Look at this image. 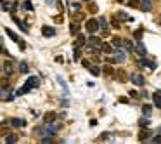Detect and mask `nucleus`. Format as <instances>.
Listing matches in <instances>:
<instances>
[{"mask_svg": "<svg viewBox=\"0 0 161 144\" xmlns=\"http://www.w3.org/2000/svg\"><path fill=\"white\" fill-rule=\"evenodd\" d=\"M54 21H56V23H57V25H61V23H62V21H64V17H62V16H61V14H59V16H56V17H54Z\"/></svg>", "mask_w": 161, "mask_h": 144, "instance_id": "obj_38", "label": "nucleus"}, {"mask_svg": "<svg viewBox=\"0 0 161 144\" xmlns=\"http://www.w3.org/2000/svg\"><path fill=\"white\" fill-rule=\"evenodd\" d=\"M133 36H135L137 40H142V36H144V30H137V31L133 33Z\"/></svg>", "mask_w": 161, "mask_h": 144, "instance_id": "obj_31", "label": "nucleus"}, {"mask_svg": "<svg viewBox=\"0 0 161 144\" xmlns=\"http://www.w3.org/2000/svg\"><path fill=\"white\" fill-rule=\"evenodd\" d=\"M88 70H90V73L94 75V76H99V75H101V70H99L97 66H92V64H90V68H88Z\"/></svg>", "mask_w": 161, "mask_h": 144, "instance_id": "obj_29", "label": "nucleus"}, {"mask_svg": "<svg viewBox=\"0 0 161 144\" xmlns=\"http://www.w3.org/2000/svg\"><path fill=\"white\" fill-rule=\"evenodd\" d=\"M130 96H132V97H139V94H137L135 90H130Z\"/></svg>", "mask_w": 161, "mask_h": 144, "instance_id": "obj_48", "label": "nucleus"}, {"mask_svg": "<svg viewBox=\"0 0 161 144\" xmlns=\"http://www.w3.org/2000/svg\"><path fill=\"white\" fill-rule=\"evenodd\" d=\"M159 25H161V19H159Z\"/></svg>", "mask_w": 161, "mask_h": 144, "instance_id": "obj_50", "label": "nucleus"}, {"mask_svg": "<svg viewBox=\"0 0 161 144\" xmlns=\"http://www.w3.org/2000/svg\"><path fill=\"white\" fill-rule=\"evenodd\" d=\"M11 125L16 127V129H19V127H25V125H26V121H25V120H21V118H12V120H11Z\"/></svg>", "mask_w": 161, "mask_h": 144, "instance_id": "obj_12", "label": "nucleus"}, {"mask_svg": "<svg viewBox=\"0 0 161 144\" xmlns=\"http://www.w3.org/2000/svg\"><path fill=\"white\" fill-rule=\"evenodd\" d=\"M120 102H123V104H128V97L121 96V97H120Z\"/></svg>", "mask_w": 161, "mask_h": 144, "instance_id": "obj_44", "label": "nucleus"}, {"mask_svg": "<svg viewBox=\"0 0 161 144\" xmlns=\"http://www.w3.org/2000/svg\"><path fill=\"white\" fill-rule=\"evenodd\" d=\"M132 50H135V52H137V54H139L140 57H144V56L147 54V50H146V47H144V44L140 42V40H139V44H137V45H135V47H133Z\"/></svg>", "mask_w": 161, "mask_h": 144, "instance_id": "obj_6", "label": "nucleus"}, {"mask_svg": "<svg viewBox=\"0 0 161 144\" xmlns=\"http://www.w3.org/2000/svg\"><path fill=\"white\" fill-rule=\"evenodd\" d=\"M101 71H102V73L106 75V76H113V75H114V70H113L111 66H104V68H102Z\"/></svg>", "mask_w": 161, "mask_h": 144, "instance_id": "obj_21", "label": "nucleus"}, {"mask_svg": "<svg viewBox=\"0 0 161 144\" xmlns=\"http://www.w3.org/2000/svg\"><path fill=\"white\" fill-rule=\"evenodd\" d=\"M42 35L47 36V38H50V36L56 35V30H54L52 26H43V28H42Z\"/></svg>", "mask_w": 161, "mask_h": 144, "instance_id": "obj_8", "label": "nucleus"}, {"mask_svg": "<svg viewBox=\"0 0 161 144\" xmlns=\"http://www.w3.org/2000/svg\"><path fill=\"white\" fill-rule=\"evenodd\" d=\"M23 7H25L26 11H33V4L30 2V0H25V4H23Z\"/></svg>", "mask_w": 161, "mask_h": 144, "instance_id": "obj_32", "label": "nucleus"}, {"mask_svg": "<svg viewBox=\"0 0 161 144\" xmlns=\"http://www.w3.org/2000/svg\"><path fill=\"white\" fill-rule=\"evenodd\" d=\"M83 17H85V14H83V12H76V14H75V21H81Z\"/></svg>", "mask_w": 161, "mask_h": 144, "instance_id": "obj_36", "label": "nucleus"}, {"mask_svg": "<svg viewBox=\"0 0 161 144\" xmlns=\"http://www.w3.org/2000/svg\"><path fill=\"white\" fill-rule=\"evenodd\" d=\"M0 2H2V0H0Z\"/></svg>", "mask_w": 161, "mask_h": 144, "instance_id": "obj_52", "label": "nucleus"}, {"mask_svg": "<svg viewBox=\"0 0 161 144\" xmlns=\"http://www.w3.org/2000/svg\"><path fill=\"white\" fill-rule=\"evenodd\" d=\"M114 76H116L120 82H127L128 80V75H127V70H123V68H120V70H116V73H114Z\"/></svg>", "mask_w": 161, "mask_h": 144, "instance_id": "obj_7", "label": "nucleus"}, {"mask_svg": "<svg viewBox=\"0 0 161 144\" xmlns=\"http://www.w3.org/2000/svg\"><path fill=\"white\" fill-rule=\"evenodd\" d=\"M12 21H14V23H16V25H17V26H19V28H21L23 31H25V33H28V31H30V30H28V26H26L25 23H23L21 19L17 17V16H12Z\"/></svg>", "mask_w": 161, "mask_h": 144, "instance_id": "obj_9", "label": "nucleus"}, {"mask_svg": "<svg viewBox=\"0 0 161 144\" xmlns=\"http://www.w3.org/2000/svg\"><path fill=\"white\" fill-rule=\"evenodd\" d=\"M85 28H87V31H88L90 35L97 33V31H99V23H97V19H88V21L85 23Z\"/></svg>", "mask_w": 161, "mask_h": 144, "instance_id": "obj_2", "label": "nucleus"}, {"mask_svg": "<svg viewBox=\"0 0 161 144\" xmlns=\"http://www.w3.org/2000/svg\"><path fill=\"white\" fill-rule=\"evenodd\" d=\"M85 44H87V38H85L81 33H78V35H76V40H75V45L80 49V47H83Z\"/></svg>", "mask_w": 161, "mask_h": 144, "instance_id": "obj_10", "label": "nucleus"}, {"mask_svg": "<svg viewBox=\"0 0 161 144\" xmlns=\"http://www.w3.org/2000/svg\"><path fill=\"white\" fill-rule=\"evenodd\" d=\"M17 44H19V49H21V50H25V49H26V42H23V40H17Z\"/></svg>", "mask_w": 161, "mask_h": 144, "instance_id": "obj_39", "label": "nucleus"}, {"mask_svg": "<svg viewBox=\"0 0 161 144\" xmlns=\"http://www.w3.org/2000/svg\"><path fill=\"white\" fill-rule=\"evenodd\" d=\"M97 23H99V26H102V28H107V21H106L104 17H101V19H99Z\"/></svg>", "mask_w": 161, "mask_h": 144, "instance_id": "obj_37", "label": "nucleus"}, {"mask_svg": "<svg viewBox=\"0 0 161 144\" xmlns=\"http://www.w3.org/2000/svg\"><path fill=\"white\" fill-rule=\"evenodd\" d=\"M81 64H83L85 68H90V61H88V59H83V61H81Z\"/></svg>", "mask_w": 161, "mask_h": 144, "instance_id": "obj_43", "label": "nucleus"}, {"mask_svg": "<svg viewBox=\"0 0 161 144\" xmlns=\"http://www.w3.org/2000/svg\"><path fill=\"white\" fill-rule=\"evenodd\" d=\"M130 80L133 82L135 85H144L146 84V78L142 76V75H139V73H132V76H130Z\"/></svg>", "mask_w": 161, "mask_h": 144, "instance_id": "obj_4", "label": "nucleus"}, {"mask_svg": "<svg viewBox=\"0 0 161 144\" xmlns=\"http://www.w3.org/2000/svg\"><path fill=\"white\" fill-rule=\"evenodd\" d=\"M114 59H116V63H125V61H127V54L123 50H118L116 54H114Z\"/></svg>", "mask_w": 161, "mask_h": 144, "instance_id": "obj_14", "label": "nucleus"}, {"mask_svg": "<svg viewBox=\"0 0 161 144\" xmlns=\"http://www.w3.org/2000/svg\"><path fill=\"white\" fill-rule=\"evenodd\" d=\"M151 137V130H142L140 134H139V141H142V142H146V139H149Z\"/></svg>", "mask_w": 161, "mask_h": 144, "instance_id": "obj_17", "label": "nucleus"}, {"mask_svg": "<svg viewBox=\"0 0 161 144\" xmlns=\"http://www.w3.org/2000/svg\"><path fill=\"white\" fill-rule=\"evenodd\" d=\"M88 44H90L92 47H101L102 42H101V38H99V36H90V38H88Z\"/></svg>", "mask_w": 161, "mask_h": 144, "instance_id": "obj_15", "label": "nucleus"}, {"mask_svg": "<svg viewBox=\"0 0 161 144\" xmlns=\"http://www.w3.org/2000/svg\"><path fill=\"white\" fill-rule=\"evenodd\" d=\"M19 71H21V73H28V64H26V63H21V64H19Z\"/></svg>", "mask_w": 161, "mask_h": 144, "instance_id": "obj_33", "label": "nucleus"}, {"mask_svg": "<svg viewBox=\"0 0 161 144\" xmlns=\"http://www.w3.org/2000/svg\"><path fill=\"white\" fill-rule=\"evenodd\" d=\"M151 111H152V106H151V104H144V106H142V113H144L146 116H151Z\"/></svg>", "mask_w": 161, "mask_h": 144, "instance_id": "obj_25", "label": "nucleus"}, {"mask_svg": "<svg viewBox=\"0 0 161 144\" xmlns=\"http://www.w3.org/2000/svg\"><path fill=\"white\" fill-rule=\"evenodd\" d=\"M56 118H57V115H56L54 111H49V113H45V115H43V121H45V123H52Z\"/></svg>", "mask_w": 161, "mask_h": 144, "instance_id": "obj_11", "label": "nucleus"}, {"mask_svg": "<svg viewBox=\"0 0 161 144\" xmlns=\"http://www.w3.org/2000/svg\"><path fill=\"white\" fill-rule=\"evenodd\" d=\"M152 99H154V104L161 109V92H159V90H156V92L152 94Z\"/></svg>", "mask_w": 161, "mask_h": 144, "instance_id": "obj_16", "label": "nucleus"}, {"mask_svg": "<svg viewBox=\"0 0 161 144\" xmlns=\"http://www.w3.org/2000/svg\"><path fill=\"white\" fill-rule=\"evenodd\" d=\"M139 125H140L142 129H146V125H149V120H140V121H139Z\"/></svg>", "mask_w": 161, "mask_h": 144, "instance_id": "obj_40", "label": "nucleus"}, {"mask_svg": "<svg viewBox=\"0 0 161 144\" xmlns=\"http://www.w3.org/2000/svg\"><path fill=\"white\" fill-rule=\"evenodd\" d=\"M5 142H7V144H14V142H17V135H16V134L7 135V137H5Z\"/></svg>", "mask_w": 161, "mask_h": 144, "instance_id": "obj_26", "label": "nucleus"}, {"mask_svg": "<svg viewBox=\"0 0 161 144\" xmlns=\"http://www.w3.org/2000/svg\"><path fill=\"white\" fill-rule=\"evenodd\" d=\"M30 90L31 89H38V85H40V78L38 76H30L28 80H26V84H25Z\"/></svg>", "mask_w": 161, "mask_h": 144, "instance_id": "obj_3", "label": "nucleus"}, {"mask_svg": "<svg viewBox=\"0 0 161 144\" xmlns=\"http://www.w3.org/2000/svg\"><path fill=\"white\" fill-rule=\"evenodd\" d=\"M80 57H81V54H80V50H78V47H76V49H75V61H78Z\"/></svg>", "mask_w": 161, "mask_h": 144, "instance_id": "obj_41", "label": "nucleus"}, {"mask_svg": "<svg viewBox=\"0 0 161 144\" xmlns=\"http://www.w3.org/2000/svg\"><path fill=\"white\" fill-rule=\"evenodd\" d=\"M45 2H47L49 5H52V4H56V0H45Z\"/></svg>", "mask_w": 161, "mask_h": 144, "instance_id": "obj_49", "label": "nucleus"}, {"mask_svg": "<svg viewBox=\"0 0 161 144\" xmlns=\"http://www.w3.org/2000/svg\"><path fill=\"white\" fill-rule=\"evenodd\" d=\"M88 12H92V14H97V12H99V7H97V4L90 2V4H88Z\"/></svg>", "mask_w": 161, "mask_h": 144, "instance_id": "obj_24", "label": "nucleus"}, {"mask_svg": "<svg viewBox=\"0 0 161 144\" xmlns=\"http://www.w3.org/2000/svg\"><path fill=\"white\" fill-rule=\"evenodd\" d=\"M5 33H7V36H9V38H12V40H14V42H17V40H19V36H17V35H16V33H14L12 30L5 28Z\"/></svg>", "mask_w": 161, "mask_h": 144, "instance_id": "obj_22", "label": "nucleus"}, {"mask_svg": "<svg viewBox=\"0 0 161 144\" xmlns=\"http://www.w3.org/2000/svg\"><path fill=\"white\" fill-rule=\"evenodd\" d=\"M151 142H156V144H159L161 142V135H156V137H152V141Z\"/></svg>", "mask_w": 161, "mask_h": 144, "instance_id": "obj_42", "label": "nucleus"}, {"mask_svg": "<svg viewBox=\"0 0 161 144\" xmlns=\"http://www.w3.org/2000/svg\"><path fill=\"white\" fill-rule=\"evenodd\" d=\"M12 97H14V94L11 92V87H2L0 85V101H12Z\"/></svg>", "mask_w": 161, "mask_h": 144, "instance_id": "obj_1", "label": "nucleus"}, {"mask_svg": "<svg viewBox=\"0 0 161 144\" xmlns=\"http://www.w3.org/2000/svg\"><path fill=\"white\" fill-rule=\"evenodd\" d=\"M40 142L42 144H50V142H56V141H54V135H43L40 139Z\"/></svg>", "mask_w": 161, "mask_h": 144, "instance_id": "obj_20", "label": "nucleus"}, {"mask_svg": "<svg viewBox=\"0 0 161 144\" xmlns=\"http://www.w3.org/2000/svg\"><path fill=\"white\" fill-rule=\"evenodd\" d=\"M121 45H123L127 50H132V49H133V44L130 42V40H121Z\"/></svg>", "mask_w": 161, "mask_h": 144, "instance_id": "obj_28", "label": "nucleus"}, {"mask_svg": "<svg viewBox=\"0 0 161 144\" xmlns=\"http://www.w3.org/2000/svg\"><path fill=\"white\" fill-rule=\"evenodd\" d=\"M114 17L120 19V21H132V17H128L125 12H118V14H114Z\"/></svg>", "mask_w": 161, "mask_h": 144, "instance_id": "obj_18", "label": "nucleus"}, {"mask_svg": "<svg viewBox=\"0 0 161 144\" xmlns=\"http://www.w3.org/2000/svg\"><path fill=\"white\" fill-rule=\"evenodd\" d=\"M71 9H73V11H76V9H80V4H71Z\"/></svg>", "mask_w": 161, "mask_h": 144, "instance_id": "obj_47", "label": "nucleus"}, {"mask_svg": "<svg viewBox=\"0 0 161 144\" xmlns=\"http://www.w3.org/2000/svg\"><path fill=\"white\" fill-rule=\"evenodd\" d=\"M101 49H102V52H106V54H111V52H113V45H109V44H102Z\"/></svg>", "mask_w": 161, "mask_h": 144, "instance_id": "obj_27", "label": "nucleus"}, {"mask_svg": "<svg viewBox=\"0 0 161 144\" xmlns=\"http://www.w3.org/2000/svg\"><path fill=\"white\" fill-rule=\"evenodd\" d=\"M102 36H109V30H107V28L102 30Z\"/></svg>", "mask_w": 161, "mask_h": 144, "instance_id": "obj_45", "label": "nucleus"}, {"mask_svg": "<svg viewBox=\"0 0 161 144\" xmlns=\"http://www.w3.org/2000/svg\"><path fill=\"white\" fill-rule=\"evenodd\" d=\"M26 92H30V89L25 85V87H21V89L17 90V96H23V94H26Z\"/></svg>", "mask_w": 161, "mask_h": 144, "instance_id": "obj_35", "label": "nucleus"}, {"mask_svg": "<svg viewBox=\"0 0 161 144\" xmlns=\"http://www.w3.org/2000/svg\"><path fill=\"white\" fill-rule=\"evenodd\" d=\"M139 2L140 0H127V5L132 9H139Z\"/></svg>", "mask_w": 161, "mask_h": 144, "instance_id": "obj_23", "label": "nucleus"}, {"mask_svg": "<svg viewBox=\"0 0 161 144\" xmlns=\"http://www.w3.org/2000/svg\"><path fill=\"white\" fill-rule=\"evenodd\" d=\"M0 70H2V66H0Z\"/></svg>", "mask_w": 161, "mask_h": 144, "instance_id": "obj_51", "label": "nucleus"}, {"mask_svg": "<svg viewBox=\"0 0 161 144\" xmlns=\"http://www.w3.org/2000/svg\"><path fill=\"white\" fill-rule=\"evenodd\" d=\"M111 23H113V26H114V28H118V30H120V23H121V21H120V19H116V17H114V16H113V19H111Z\"/></svg>", "mask_w": 161, "mask_h": 144, "instance_id": "obj_34", "label": "nucleus"}, {"mask_svg": "<svg viewBox=\"0 0 161 144\" xmlns=\"http://www.w3.org/2000/svg\"><path fill=\"white\" fill-rule=\"evenodd\" d=\"M70 33L76 36V35L80 33V23H76V21H73V23L70 25Z\"/></svg>", "mask_w": 161, "mask_h": 144, "instance_id": "obj_13", "label": "nucleus"}, {"mask_svg": "<svg viewBox=\"0 0 161 144\" xmlns=\"http://www.w3.org/2000/svg\"><path fill=\"white\" fill-rule=\"evenodd\" d=\"M139 9L144 11V12H149V11H152V2H151V0H140V2H139Z\"/></svg>", "mask_w": 161, "mask_h": 144, "instance_id": "obj_5", "label": "nucleus"}, {"mask_svg": "<svg viewBox=\"0 0 161 144\" xmlns=\"http://www.w3.org/2000/svg\"><path fill=\"white\" fill-rule=\"evenodd\" d=\"M113 47H121V38L120 36H113Z\"/></svg>", "mask_w": 161, "mask_h": 144, "instance_id": "obj_30", "label": "nucleus"}, {"mask_svg": "<svg viewBox=\"0 0 161 144\" xmlns=\"http://www.w3.org/2000/svg\"><path fill=\"white\" fill-rule=\"evenodd\" d=\"M4 70H5V73H7V75H12V73H14V64L7 61V63L4 64Z\"/></svg>", "mask_w": 161, "mask_h": 144, "instance_id": "obj_19", "label": "nucleus"}, {"mask_svg": "<svg viewBox=\"0 0 161 144\" xmlns=\"http://www.w3.org/2000/svg\"><path fill=\"white\" fill-rule=\"evenodd\" d=\"M106 59H107V63H111V64L116 63V59H114V57H106Z\"/></svg>", "mask_w": 161, "mask_h": 144, "instance_id": "obj_46", "label": "nucleus"}]
</instances>
